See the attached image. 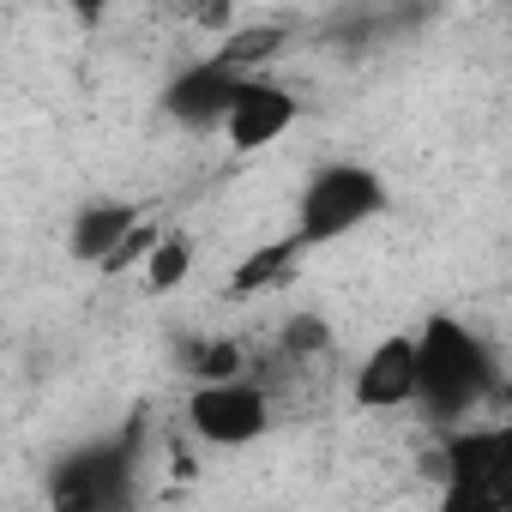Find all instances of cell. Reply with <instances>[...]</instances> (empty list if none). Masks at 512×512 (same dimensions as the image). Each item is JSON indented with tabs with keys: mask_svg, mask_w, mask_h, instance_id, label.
Here are the masks:
<instances>
[{
	"mask_svg": "<svg viewBox=\"0 0 512 512\" xmlns=\"http://www.w3.org/2000/svg\"><path fill=\"white\" fill-rule=\"evenodd\" d=\"M416 362H422L416 404L428 410V422H464V416L482 404L488 380H494L482 338H476L464 320H452V314H434V320L416 332Z\"/></svg>",
	"mask_w": 512,
	"mask_h": 512,
	"instance_id": "cell-1",
	"label": "cell"
},
{
	"mask_svg": "<svg viewBox=\"0 0 512 512\" xmlns=\"http://www.w3.org/2000/svg\"><path fill=\"white\" fill-rule=\"evenodd\" d=\"M380 211H386V181L362 163H332L308 181L302 211H296V235L308 247H320V241H338V235L362 229Z\"/></svg>",
	"mask_w": 512,
	"mask_h": 512,
	"instance_id": "cell-2",
	"label": "cell"
},
{
	"mask_svg": "<svg viewBox=\"0 0 512 512\" xmlns=\"http://www.w3.org/2000/svg\"><path fill=\"white\" fill-rule=\"evenodd\" d=\"M55 512H127V494H133V440H103V446H85L73 452L55 482Z\"/></svg>",
	"mask_w": 512,
	"mask_h": 512,
	"instance_id": "cell-3",
	"label": "cell"
},
{
	"mask_svg": "<svg viewBox=\"0 0 512 512\" xmlns=\"http://www.w3.org/2000/svg\"><path fill=\"white\" fill-rule=\"evenodd\" d=\"M266 422H272V404L247 380H217L187 398V428L211 446H253L266 434Z\"/></svg>",
	"mask_w": 512,
	"mask_h": 512,
	"instance_id": "cell-4",
	"label": "cell"
},
{
	"mask_svg": "<svg viewBox=\"0 0 512 512\" xmlns=\"http://www.w3.org/2000/svg\"><path fill=\"white\" fill-rule=\"evenodd\" d=\"M241 73H229L217 55L211 61H199V67H187L181 79H169V91H163V109L181 121V127H223L229 121V109H235V97H241Z\"/></svg>",
	"mask_w": 512,
	"mask_h": 512,
	"instance_id": "cell-5",
	"label": "cell"
},
{
	"mask_svg": "<svg viewBox=\"0 0 512 512\" xmlns=\"http://www.w3.org/2000/svg\"><path fill=\"white\" fill-rule=\"evenodd\" d=\"M422 386V362H416V338H386L368 350V362L356 368V404L362 410H398L416 404Z\"/></svg>",
	"mask_w": 512,
	"mask_h": 512,
	"instance_id": "cell-6",
	"label": "cell"
},
{
	"mask_svg": "<svg viewBox=\"0 0 512 512\" xmlns=\"http://www.w3.org/2000/svg\"><path fill=\"white\" fill-rule=\"evenodd\" d=\"M290 121H296V97L284 85L247 79L241 97H235V109H229V121H223V133H229L235 151H266L278 133H290Z\"/></svg>",
	"mask_w": 512,
	"mask_h": 512,
	"instance_id": "cell-7",
	"label": "cell"
},
{
	"mask_svg": "<svg viewBox=\"0 0 512 512\" xmlns=\"http://www.w3.org/2000/svg\"><path fill=\"white\" fill-rule=\"evenodd\" d=\"M139 223H145L139 205H115V199L85 205L79 223H73V235H67V247H73V260H79V266H97V272H103V266L115 260V247H121Z\"/></svg>",
	"mask_w": 512,
	"mask_h": 512,
	"instance_id": "cell-8",
	"label": "cell"
},
{
	"mask_svg": "<svg viewBox=\"0 0 512 512\" xmlns=\"http://www.w3.org/2000/svg\"><path fill=\"white\" fill-rule=\"evenodd\" d=\"M440 470L446 482H470V488H500V428H470V434H446L440 446Z\"/></svg>",
	"mask_w": 512,
	"mask_h": 512,
	"instance_id": "cell-9",
	"label": "cell"
},
{
	"mask_svg": "<svg viewBox=\"0 0 512 512\" xmlns=\"http://www.w3.org/2000/svg\"><path fill=\"white\" fill-rule=\"evenodd\" d=\"M302 235H284V241H266V247H253L247 260L229 272V296L235 302H247V296H266V290H278L290 272H296V260H302Z\"/></svg>",
	"mask_w": 512,
	"mask_h": 512,
	"instance_id": "cell-10",
	"label": "cell"
},
{
	"mask_svg": "<svg viewBox=\"0 0 512 512\" xmlns=\"http://www.w3.org/2000/svg\"><path fill=\"white\" fill-rule=\"evenodd\" d=\"M187 272H193V247H187V235H175V229H169V235L157 241V253L145 260V290H157V296H163V290H175Z\"/></svg>",
	"mask_w": 512,
	"mask_h": 512,
	"instance_id": "cell-11",
	"label": "cell"
},
{
	"mask_svg": "<svg viewBox=\"0 0 512 512\" xmlns=\"http://www.w3.org/2000/svg\"><path fill=\"white\" fill-rule=\"evenodd\" d=\"M278 43H284V31H272V25H260V31H235V37L217 49V61H223L229 73H241V79H247V67H253V61H266Z\"/></svg>",
	"mask_w": 512,
	"mask_h": 512,
	"instance_id": "cell-12",
	"label": "cell"
},
{
	"mask_svg": "<svg viewBox=\"0 0 512 512\" xmlns=\"http://www.w3.org/2000/svg\"><path fill=\"white\" fill-rule=\"evenodd\" d=\"M440 512H506V494L470 488V482H440Z\"/></svg>",
	"mask_w": 512,
	"mask_h": 512,
	"instance_id": "cell-13",
	"label": "cell"
},
{
	"mask_svg": "<svg viewBox=\"0 0 512 512\" xmlns=\"http://www.w3.org/2000/svg\"><path fill=\"white\" fill-rule=\"evenodd\" d=\"M157 241H163V229H157V223L145 217V223H139V229H133V235H127V241L115 247V260H109L103 272H127V266H145L151 253H157Z\"/></svg>",
	"mask_w": 512,
	"mask_h": 512,
	"instance_id": "cell-14",
	"label": "cell"
},
{
	"mask_svg": "<svg viewBox=\"0 0 512 512\" xmlns=\"http://www.w3.org/2000/svg\"><path fill=\"white\" fill-rule=\"evenodd\" d=\"M284 344H290L296 356H314V350L326 344V320H314V314H308V320H290V326H284Z\"/></svg>",
	"mask_w": 512,
	"mask_h": 512,
	"instance_id": "cell-15",
	"label": "cell"
},
{
	"mask_svg": "<svg viewBox=\"0 0 512 512\" xmlns=\"http://www.w3.org/2000/svg\"><path fill=\"white\" fill-rule=\"evenodd\" d=\"M500 494H512V428H500Z\"/></svg>",
	"mask_w": 512,
	"mask_h": 512,
	"instance_id": "cell-16",
	"label": "cell"
},
{
	"mask_svg": "<svg viewBox=\"0 0 512 512\" xmlns=\"http://www.w3.org/2000/svg\"><path fill=\"white\" fill-rule=\"evenodd\" d=\"M506 512H512V494H506Z\"/></svg>",
	"mask_w": 512,
	"mask_h": 512,
	"instance_id": "cell-17",
	"label": "cell"
}]
</instances>
